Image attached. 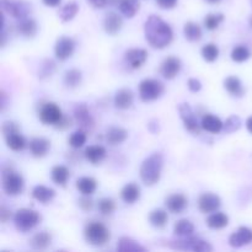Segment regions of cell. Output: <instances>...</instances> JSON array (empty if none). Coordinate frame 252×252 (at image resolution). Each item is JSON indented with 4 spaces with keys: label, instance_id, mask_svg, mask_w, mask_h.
<instances>
[{
    "label": "cell",
    "instance_id": "cell-46",
    "mask_svg": "<svg viewBox=\"0 0 252 252\" xmlns=\"http://www.w3.org/2000/svg\"><path fill=\"white\" fill-rule=\"evenodd\" d=\"M97 208L103 216H111L116 211V203L112 198H102L98 201Z\"/></svg>",
    "mask_w": 252,
    "mask_h": 252
},
{
    "label": "cell",
    "instance_id": "cell-28",
    "mask_svg": "<svg viewBox=\"0 0 252 252\" xmlns=\"http://www.w3.org/2000/svg\"><path fill=\"white\" fill-rule=\"evenodd\" d=\"M207 226H209L211 229H223L225 226H228L229 224V217L226 216L223 212H214V213L209 214V217L206 220Z\"/></svg>",
    "mask_w": 252,
    "mask_h": 252
},
{
    "label": "cell",
    "instance_id": "cell-40",
    "mask_svg": "<svg viewBox=\"0 0 252 252\" xmlns=\"http://www.w3.org/2000/svg\"><path fill=\"white\" fill-rule=\"evenodd\" d=\"M86 139H88V135H86V130L84 129H78L73 133V134L69 137L68 143L73 149H80V148L84 147V144L86 143Z\"/></svg>",
    "mask_w": 252,
    "mask_h": 252
},
{
    "label": "cell",
    "instance_id": "cell-21",
    "mask_svg": "<svg viewBox=\"0 0 252 252\" xmlns=\"http://www.w3.org/2000/svg\"><path fill=\"white\" fill-rule=\"evenodd\" d=\"M16 30L20 34L26 38H33L38 31V25H37L36 20L27 16L25 19L19 20V22L16 24Z\"/></svg>",
    "mask_w": 252,
    "mask_h": 252
},
{
    "label": "cell",
    "instance_id": "cell-13",
    "mask_svg": "<svg viewBox=\"0 0 252 252\" xmlns=\"http://www.w3.org/2000/svg\"><path fill=\"white\" fill-rule=\"evenodd\" d=\"M221 206V199L218 194L207 192L198 198V208L201 213L211 214L218 211Z\"/></svg>",
    "mask_w": 252,
    "mask_h": 252
},
{
    "label": "cell",
    "instance_id": "cell-23",
    "mask_svg": "<svg viewBox=\"0 0 252 252\" xmlns=\"http://www.w3.org/2000/svg\"><path fill=\"white\" fill-rule=\"evenodd\" d=\"M106 154H107L106 148L102 147V145H90V147L86 148L85 152H84L85 159L93 165L100 164V162L106 158Z\"/></svg>",
    "mask_w": 252,
    "mask_h": 252
},
{
    "label": "cell",
    "instance_id": "cell-30",
    "mask_svg": "<svg viewBox=\"0 0 252 252\" xmlns=\"http://www.w3.org/2000/svg\"><path fill=\"white\" fill-rule=\"evenodd\" d=\"M52 243V235L47 231H39V233L34 234L32 239L30 240V245L34 250H46L49 248Z\"/></svg>",
    "mask_w": 252,
    "mask_h": 252
},
{
    "label": "cell",
    "instance_id": "cell-49",
    "mask_svg": "<svg viewBox=\"0 0 252 252\" xmlns=\"http://www.w3.org/2000/svg\"><path fill=\"white\" fill-rule=\"evenodd\" d=\"M71 126H73V120H71L70 117H68V116H63V118H62V120L54 126V127H56L57 129L64 130V129H68V128L71 127Z\"/></svg>",
    "mask_w": 252,
    "mask_h": 252
},
{
    "label": "cell",
    "instance_id": "cell-3",
    "mask_svg": "<svg viewBox=\"0 0 252 252\" xmlns=\"http://www.w3.org/2000/svg\"><path fill=\"white\" fill-rule=\"evenodd\" d=\"M84 239L89 245L101 248L110 241L111 233L106 225L98 221H91L84 229Z\"/></svg>",
    "mask_w": 252,
    "mask_h": 252
},
{
    "label": "cell",
    "instance_id": "cell-53",
    "mask_svg": "<svg viewBox=\"0 0 252 252\" xmlns=\"http://www.w3.org/2000/svg\"><path fill=\"white\" fill-rule=\"evenodd\" d=\"M95 9H102L108 4V0H88Z\"/></svg>",
    "mask_w": 252,
    "mask_h": 252
},
{
    "label": "cell",
    "instance_id": "cell-5",
    "mask_svg": "<svg viewBox=\"0 0 252 252\" xmlns=\"http://www.w3.org/2000/svg\"><path fill=\"white\" fill-rule=\"evenodd\" d=\"M1 181L2 189H4V192L7 196H19V194L24 191V177H22L19 172L15 171L12 167H4V170H2Z\"/></svg>",
    "mask_w": 252,
    "mask_h": 252
},
{
    "label": "cell",
    "instance_id": "cell-43",
    "mask_svg": "<svg viewBox=\"0 0 252 252\" xmlns=\"http://www.w3.org/2000/svg\"><path fill=\"white\" fill-rule=\"evenodd\" d=\"M56 69H57L56 62L52 61V59H44L41 68H39L38 70V78L41 79V80L51 78V76L54 74V71H56Z\"/></svg>",
    "mask_w": 252,
    "mask_h": 252
},
{
    "label": "cell",
    "instance_id": "cell-47",
    "mask_svg": "<svg viewBox=\"0 0 252 252\" xmlns=\"http://www.w3.org/2000/svg\"><path fill=\"white\" fill-rule=\"evenodd\" d=\"M1 130H2V134H4V137H6V135L12 134V133H15V132H20V127L16 122H12V121H6V122L2 123Z\"/></svg>",
    "mask_w": 252,
    "mask_h": 252
},
{
    "label": "cell",
    "instance_id": "cell-54",
    "mask_svg": "<svg viewBox=\"0 0 252 252\" xmlns=\"http://www.w3.org/2000/svg\"><path fill=\"white\" fill-rule=\"evenodd\" d=\"M0 101H1V111L2 112H5V110H6V106L9 105V102H7V95L5 94V91H1L0 93Z\"/></svg>",
    "mask_w": 252,
    "mask_h": 252
},
{
    "label": "cell",
    "instance_id": "cell-38",
    "mask_svg": "<svg viewBox=\"0 0 252 252\" xmlns=\"http://www.w3.org/2000/svg\"><path fill=\"white\" fill-rule=\"evenodd\" d=\"M167 220H169V216H167V212L164 211V209L158 208L150 212L149 221L154 228H158V229L164 228V226L167 224Z\"/></svg>",
    "mask_w": 252,
    "mask_h": 252
},
{
    "label": "cell",
    "instance_id": "cell-29",
    "mask_svg": "<svg viewBox=\"0 0 252 252\" xmlns=\"http://www.w3.org/2000/svg\"><path fill=\"white\" fill-rule=\"evenodd\" d=\"M96 189H97V182L93 177L84 176L76 181V189L83 196H91L93 193H95Z\"/></svg>",
    "mask_w": 252,
    "mask_h": 252
},
{
    "label": "cell",
    "instance_id": "cell-15",
    "mask_svg": "<svg viewBox=\"0 0 252 252\" xmlns=\"http://www.w3.org/2000/svg\"><path fill=\"white\" fill-rule=\"evenodd\" d=\"M182 68V63L180 61V58L177 57H167V58L164 59V62L161 63V66H160V74L164 76L167 80H172V79L176 78L180 74Z\"/></svg>",
    "mask_w": 252,
    "mask_h": 252
},
{
    "label": "cell",
    "instance_id": "cell-45",
    "mask_svg": "<svg viewBox=\"0 0 252 252\" xmlns=\"http://www.w3.org/2000/svg\"><path fill=\"white\" fill-rule=\"evenodd\" d=\"M240 127H241V118L239 117V116L233 115L230 116L225 122H224L223 132L230 134V133H234L236 132V130L240 129Z\"/></svg>",
    "mask_w": 252,
    "mask_h": 252
},
{
    "label": "cell",
    "instance_id": "cell-34",
    "mask_svg": "<svg viewBox=\"0 0 252 252\" xmlns=\"http://www.w3.org/2000/svg\"><path fill=\"white\" fill-rule=\"evenodd\" d=\"M4 138L7 148L14 150V152H21V150L25 149V147L27 144L26 139H25V137L20 132H15Z\"/></svg>",
    "mask_w": 252,
    "mask_h": 252
},
{
    "label": "cell",
    "instance_id": "cell-17",
    "mask_svg": "<svg viewBox=\"0 0 252 252\" xmlns=\"http://www.w3.org/2000/svg\"><path fill=\"white\" fill-rule=\"evenodd\" d=\"M165 206H166L167 211L170 213L181 214L184 213L185 209L189 206V199H187V197L185 194L175 193L165 199Z\"/></svg>",
    "mask_w": 252,
    "mask_h": 252
},
{
    "label": "cell",
    "instance_id": "cell-31",
    "mask_svg": "<svg viewBox=\"0 0 252 252\" xmlns=\"http://www.w3.org/2000/svg\"><path fill=\"white\" fill-rule=\"evenodd\" d=\"M117 251L120 252H144L147 249L144 246L140 245L138 241L133 240V239L123 236L118 240L117 244Z\"/></svg>",
    "mask_w": 252,
    "mask_h": 252
},
{
    "label": "cell",
    "instance_id": "cell-19",
    "mask_svg": "<svg viewBox=\"0 0 252 252\" xmlns=\"http://www.w3.org/2000/svg\"><path fill=\"white\" fill-rule=\"evenodd\" d=\"M133 102H134V95L129 89H120L113 97L115 107L118 110H128L132 107Z\"/></svg>",
    "mask_w": 252,
    "mask_h": 252
},
{
    "label": "cell",
    "instance_id": "cell-36",
    "mask_svg": "<svg viewBox=\"0 0 252 252\" xmlns=\"http://www.w3.org/2000/svg\"><path fill=\"white\" fill-rule=\"evenodd\" d=\"M81 81H83V73L79 69H69L64 74L63 83L68 89L78 88Z\"/></svg>",
    "mask_w": 252,
    "mask_h": 252
},
{
    "label": "cell",
    "instance_id": "cell-26",
    "mask_svg": "<svg viewBox=\"0 0 252 252\" xmlns=\"http://www.w3.org/2000/svg\"><path fill=\"white\" fill-rule=\"evenodd\" d=\"M128 138V132L122 127H110L106 132V140L110 145H120Z\"/></svg>",
    "mask_w": 252,
    "mask_h": 252
},
{
    "label": "cell",
    "instance_id": "cell-39",
    "mask_svg": "<svg viewBox=\"0 0 252 252\" xmlns=\"http://www.w3.org/2000/svg\"><path fill=\"white\" fill-rule=\"evenodd\" d=\"M79 12V4L76 1H69L68 4L64 5L58 12L59 19L63 22H69L76 16V14Z\"/></svg>",
    "mask_w": 252,
    "mask_h": 252
},
{
    "label": "cell",
    "instance_id": "cell-2",
    "mask_svg": "<svg viewBox=\"0 0 252 252\" xmlns=\"http://www.w3.org/2000/svg\"><path fill=\"white\" fill-rule=\"evenodd\" d=\"M162 166H164V157L161 153H153L152 155L144 159L139 169V176L143 184L152 187L160 181Z\"/></svg>",
    "mask_w": 252,
    "mask_h": 252
},
{
    "label": "cell",
    "instance_id": "cell-6",
    "mask_svg": "<svg viewBox=\"0 0 252 252\" xmlns=\"http://www.w3.org/2000/svg\"><path fill=\"white\" fill-rule=\"evenodd\" d=\"M39 220H41V216L36 211L30 208L19 209L14 216L15 228L20 233H27L32 230L34 226H37Z\"/></svg>",
    "mask_w": 252,
    "mask_h": 252
},
{
    "label": "cell",
    "instance_id": "cell-20",
    "mask_svg": "<svg viewBox=\"0 0 252 252\" xmlns=\"http://www.w3.org/2000/svg\"><path fill=\"white\" fill-rule=\"evenodd\" d=\"M123 26V20L117 12H108L103 19V30L106 33L115 36L121 31Z\"/></svg>",
    "mask_w": 252,
    "mask_h": 252
},
{
    "label": "cell",
    "instance_id": "cell-9",
    "mask_svg": "<svg viewBox=\"0 0 252 252\" xmlns=\"http://www.w3.org/2000/svg\"><path fill=\"white\" fill-rule=\"evenodd\" d=\"M2 11L14 19H25L31 12V4L25 0H1Z\"/></svg>",
    "mask_w": 252,
    "mask_h": 252
},
{
    "label": "cell",
    "instance_id": "cell-52",
    "mask_svg": "<svg viewBox=\"0 0 252 252\" xmlns=\"http://www.w3.org/2000/svg\"><path fill=\"white\" fill-rule=\"evenodd\" d=\"M177 1L179 0H157V4L159 5V7L164 10H170V9H174L176 6Z\"/></svg>",
    "mask_w": 252,
    "mask_h": 252
},
{
    "label": "cell",
    "instance_id": "cell-8",
    "mask_svg": "<svg viewBox=\"0 0 252 252\" xmlns=\"http://www.w3.org/2000/svg\"><path fill=\"white\" fill-rule=\"evenodd\" d=\"M179 112L180 117H181L182 122H184L185 128L189 130V133H192L193 135H199L202 130V125L198 121L196 112L193 111V108L189 106V103H181L179 105Z\"/></svg>",
    "mask_w": 252,
    "mask_h": 252
},
{
    "label": "cell",
    "instance_id": "cell-57",
    "mask_svg": "<svg viewBox=\"0 0 252 252\" xmlns=\"http://www.w3.org/2000/svg\"><path fill=\"white\" fill-rule=\"evenodd\" d=\"M208 2H212V4H217V2H219L220 0H207Z\"/></svg>",
    "mask_w": 252,
    "mask_h": 252
},
{
    "label": "cell",
    "instance_id": "cell-10",
    "mask_svg": "<svg viewBox=\"0 0 252 252\" xmlns=\"http://www.w3.org/2000/svg\"><path fill=\"white\" fill-rule=\"evenodd\" d=\"M63 116L61 107L56 102H46L38 112L39 121L46 126H56Z\"/></svg>",
    "mask_w": 252,
    "mask_h": 252
},
{
    "label": "cell",
    "instance_id": "cell-11",
    "mask_svg": "<svg viewBox=\"0 0 252 252\" xmlns=\"http://www.w3.org/2000/svg\"><path fill=\"white\" fill-rule=\"evenodd\" d=\"M74 118H75L76 123L80 126L81 129L84 130H91L95 126V120H94L93 115H91L90 110L86 106V103H76L75 107L73 110Z\"/></svg>",
    "mask_w": 252,
    "mask_h": 252
},
{
    "label": "cell",
    "instance_id": "cell-33",
    "mask_svg": "<svg viewBox=\"0 0 252 252\" xmlns=\"http://www.w3.org/2000/svg\"><path fill=\"white\" fill-rule=\"evenodd\" d=\"M118 9L123 16L132 19L139 11L140 1L139 0H121L120 4H118Z\"/></svg>",
    "mask_w": 252,
    "mask_h": 252
},
{
    "label": "cell",
    "instance_id": "cell-22",
    "mask_svg": "<svg viewBox=\"0 0 252 252\" xmlns=\"http://www.w3.org/2000/svg\"><path fill=\"white\" fill-rule=\"evenodd\" d=\"M201 125L202 129L208 133H212V134H218V133H220L223 130L224 127V123L221 122L220 118L214 115H211V113H206L202 117Z\"/></svg>",
    "mask_w": 252,
    "mask_h": 252
},
{
    "label": "cell",
    "instance_id": "cell-7",
    "mask_svg": "<svg viewBox=\"0 0 252 252\" xmlns=\"http://www.w3.org/2000/svg\"><path fill=\"white\" fill-rule=\"evenodd\" d=\"M165 91L164 84L157 79H144L139 84V97L144 102H152L162 96Z\"/></svg>",
    "mask_w": 252,
    "mask_h": 252
},
{
    "label": "cell",
    "instance_id": "cell-42",
    "mask_svg": "<svg viewBox=\"0 0 252 252\" xmlns=\"http://www.w3.org/2000/svg\"><path fill=\"white\" fill-rule=\"evenodd\" d=\"M202 53V58L204 59L208 63H213L218 59L219 57V48L217 44L214 43H207L206 46H203L201 51Z\"/></svg>",
    "mask_w": 252,
    "mask_h": 252
},
{
    "label": "cell",
    "instance_id": "cell-56",
    "mask_svg": "<svg viewBox=\"0 0 252 252\" xmlns=\"http://www.w3.org/2000/svg\"><path fill=\"white\" fill-rule=\"evenodd\" d=\"M246 128H248L249 132L252 134V116L251 117H249L248 121H246Z\"/></svg>",
    "mask_w": 252,
    "mask_h": 252
},
{
    "label": "cell",
    "instance_id": "cell-32",
    "mask_svg": "<svg viewBox=\"0 0 252 252\" xmlns=\"http://www.w3.org/2000/svg\"><path fill=\"white\" fill-rule=\"evenodd\" d=\"M51 177L54 184L64 187L68 182L69 177H70V172H69L68 167L64 166V165H57L52 169Z\"/></svg>",
    "mask_w": 252,
    "mask_h": 252
},
{
    "label": "cell",
    "instance_id": "cell-55",
    "mask_svg": "<svg viewBox=\"0 0 252 252\" xmlns=\"http://www.w3.org/2000/svg\"><path fill=\"white\" fill-rule=\"evenodd\" d=\"M42 1H43V4L46 5V6L56 7V6H58L59 4H61L62 0H42Z\"/></svg>",
    "mask_w": 252,
    "mask_h": 252
},
{
    "label": "cell",
    "instance_id": "cell-48",
    "mask_svg": "<svg viewBox=\"0 0 252 252\" xmlns=\"http://www.w3.org/2000/svg\"><path fill=\"white\" fill-rule=\"evenodd\" d=\"M78 203L84 212H90L94 208V201L90 198V196H83L79 199Z\"/></svg>",
    "mask_w": 252,
    "mask_h": 252
},
{
    "label": "cell",
    "instance_id": "cell-35",
    "mask_svg": "<svg viewBox=\"0 0 252 252\" xmlns=\"http://www.w3.org/2000/svg\"><path fill=\"white\" fill-rule=\"evenodd\" d=\"M184 34L185 38L189 42H198L202 38V29L198 24L193 21H189L184 26Z\"/></svg>",
    "mask_w": 252,
    "mask_h": 252
},
{
    "label": "cell",
    "instance_id": "cell-51",
    "mask_svg": "<svg viewBox=\"0 0 252 252\" xmlns=\"http://www.w3.org/2000/svg\"><path fill=\"white\" fill-rule=\"evenodd\" d=\"M11 217H12L11 211H10L9 208H6L5 206L0 207V220H1L2 224H6L7 221L11 219Z\"/></svg>",
    "mask_w": 252,
    "mask_h": 252
},
{
    "label": "cell",
    "instance_id": "cell-1",
    "mask_svg": "<svg viewBox=\"0 0 252 252\" xmlns=\"http://www.w3.org/2000/svg\"><path fill=\"white\" fill-rule=\"evenodd\" d=\"M144 34L148 43L157 49L167 47L174 38L171 26L158 15H150L144 22Z\"/></svg>",
    "mask_w": 252,
    "mask_h": 252
},
{
    "label": "cell",
    "instance_id": "cell-50",
    "mask_svg": "<svg viewBox=\"0 0 252 252\" xmlns=\"http://www.w3.org/2000/svg\"><path fill=\"white\" fill-rule=\"evenodd\" d=\"M187 86H189V91H192V93H198V91H201L202 89V83L198 80V79L191 78L189 79V81H187Z\"/></svg>",
    "mask_w": 252,
    "mask_h": 252
},
{
    "label": "cell",
    "instance_id": "cell-44",
    "mask_svg": "<svg viewBox=\"0 0 252 252\" xmlns=\"http://www.w3.org/2000/svg\"><path fill=\"white\" fill-rule=\"evenodd\" d=\"M224 21L223 14H208L204 17V27L209 31H214L219 27V25Z\"/></svg>",
    "mask_w": 252,
    "mask_h": 252
},
{
    "label": "cell",
    "instance_id": "cell-4",
    "mask_svg": "<svg viewBox=\"0 0 252 252\" xmlns=\"http://www.w3.org/2000/svg\"><path fill=\"white\" fill-rule=\"evenodd\" d=\"M167 248L172 250L180 251H193V252H211L213 251V246L206 240H202L194 236H186V238H180L177 240L166 241Z\"/></svg>",
    "mask_w": 252,
    "mask_h": 252
},
{
    "label": "cell",
    "instance_id": "cell-41",
    "mask_svg": "<svg viewBox=\"0 0 252 252\" xmlns=\"http://www.w3.org/2000/svg\"><path fill=\"white\" fill-rule=\"evenodd\" d=\"M230 57L235 63H244L248 59H250L251 51L246 46H236L231 51Z\"/></svg>",
    "mask_w": 252,
    "mask_h": 252
},
{
    "label": "cell",
    "instance_id": "cell-25",
    "mask_svg": "<svg viewBox=\"0 0 252 252\" xmlns=\"http://www.w3.org/2000/svg\"><path fill=\"white\" fill-rule=\"evenodd\" d=\"M121 198L125 203L134 204L140 198V187L134 182L127 184L121 191Z\"/></svg>",
    "mask_w": 252,
    "mask_h": 252
},
{
    "label": "cell",
    "instance_id": "cell-12",
    "mask_svg": "<svg viewBox=\"0 0 252 252\" xmlns=\"http://www.w3.org/2000/svg\"><path fill=\"white\" fill-rule=\"evenodd\" d=\"M75 41L71 37L62 36L57 39L56 46H54V54H56L57 59L59 61H66L73 56L74 51H75Z\"/></svg>",
    "mask_w": 252,
    "mask_h": 252
},
{
    "label": "cell",
    "instance_id": "cell-16",
    "mask_svg": "<svg viewBox=\"0 0 252 252\" xmlns=\"http://www.w3.org/2000/svg\"><path fill=\"white\" fill-rule=\"evenodd\" d=\"M252 243V229L248 226H240L236 231H234L229 238V245L231 248H243Z\"/></svg>",
    "mask_w": 252,
    "mask_h": 252
},
{
    "label": "cell",
    "instance_id": "cell-18",
    "mask_svg": "<svg viewBox=\"0 0 252 252\" xmlns=\"http://www.w3.org/2000/svg\"><path fill=\"white\" fill-rule=\"evenodd\" d=\"M30 152L34 158H44L51 150V142L47 138L36 137L32 138L29 143Z\"/></svg>",
    "mask_w": 252,
    "mask_h": 252
},
{
    "label": "cell",
    "instance_id": "cell-27",
    "mask_svg": "<svg viewBox=\"0 0 252 252\" xmlns=\"http://www.w3.org/2000/svg\"><path fill=\"white\" fill-rule=\"evenodd\" d=\"M32 197L39 203L47 204L56 197V191L51 187L38 185V186L33 187V189H32Z\"/></svg>",
    "mask_w": 252,
    "mask_h": 252
},
{
    "label": "cell",
    "instance_id": "cell-37",
    "mask_svg": "<svg viewBox=\"0 0 252 252\" xmlns=\"http://www.w3.org/2000/svg\"><path fill=\"white\" fill-rule=\"evenodd\" d=\"M194 233V225L192 221L189 219H181V220L176 221L174 225V234L179 238H186V236H191Z\"/></svg>",
    "mask_w": 252,
    "mask_h": 252
},
{
    "label": "cell",
    "instance_id": "cell-58",
    "mask_svg": "<svg viewBox=\"0 0 252 252\" xmlns=\"http://www.w3.org/2000/svg\"><path fill=\"white\" fill-rule=\"evenodd\" d=\"M250 26L252 27V16L250 17Z\"/></svg>",
    "mask_w": 252,
    "mask_h": 252
},
{
    "label": "cell",
    "instance_id": "cell-24",
    "mask_svg": "<svg viewBox=\"0 0 252 252\" xmlns=\"http://www.w3.org/2000/svg\"><path fill=\"white\" fill-rule=\"evenodd\" d=\"M224 88L234 97H243L244 94H245L243 83L238 76L230 75L224 79Z\"/></svg>",
    "mask_w": 252,
    "mask_h": 252
},
{
    "label": "cell",
    "instance_id": "cell-14",
    "mask_svg": "<svg viewBox=\"0 0 252 252\" xmlns=\"http://www.w3.org/2000/svg\"><path fill=\"white\" fill-rule=\"evenodd\" d=\"M148 52L143 48H130L125 52V62L130 69H140L148 59Z\"/></svg>",
    "mask_w": 252,
    "mask_h": 252
}]
</instances>
